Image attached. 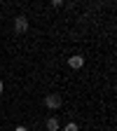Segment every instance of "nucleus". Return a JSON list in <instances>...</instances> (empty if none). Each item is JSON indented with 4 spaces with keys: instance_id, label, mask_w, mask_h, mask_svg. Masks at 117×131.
Here are the masks:
<instances>
[{
    "instance_id": "1",
    "label": "nucleus",
    "mask_w": 117,
    "mask_h": 131,
    "mask_svg": "<svg viewBox=\"0 0 117 131\" xmlns=\"http://www.w3.org/2000/svg\"><path fill=\"white\" fill-rule=\"evenodd\" d=\"M45 105H47L49 110H61V108H63L61 94H47V96H45Z\"/></svg>"
},
{
    "instance_id": "2",
    "label": "nucleus",
    "mask_w": 117,
    "mask_h": 131,
    "mask_svg": "<svg viewBox=\"0 0 117 131\" xmlns=\"http://www.w3.org/2000/svg\"><path fill=\"white\" fill-rule=\"evenodd\" d=\"M28 19H26V16L24 14H19V16H14V33H16V35H24V33H28Z\"/></svg>"
},
{
    "instance_id": "3",
    "label": "nucleus",
    "mask_w": 117,
    "mask_h": 131,
    "mask_svg": "<svg viewBox=\"0 0 117 131\" xmlns=\"http://www.w3.org/2000/svg\"><path fill=\"white\" fill-rule=\"evenodd\" d=\"M68 66L73 70H80L82 66H84V56L82 54H73V56H68Z\"/></svg>"
},
{
    "instance_id": "4",
    "label": "nucleus",
    "mask_w": 117,
    "mask_h": 131,
    "mask_svg": "<svg viewBox=\"0 0 117 131\" xmlns=\"http://www.w3.org/2000/svg\"><path fill=\"white\" fill-rule=\"evenodd\" d=\"M45 126H47V131H59L61 129V122H59V117H47Z\"/></svg>"
},
{
    "instance_id": "5",
    "label": "nucleus",
    "mask_w": 117,
    "mask_h": 131,
    "mask_svg": "<svg viewBox=\"0 0 117 131\" xmlns=\"http://www.w3.org/2000/svg\"><path fill=\"white\" fill-rule=\"evenodd\" d=\"M63 131H80V126L75 124V122H68V124H66V129Z\"/></svg>"
},
{
    "instance_id": "6",
    "label": "nucleus",
    "mask_w": 117,
    "mask_h": 131,
    "mask_svg": "<svg viewBox=\"0 0 117 131\" xmlns=\"http://www.w3.org/2000/svg\"><path fill=\"white\" fill-rule=\"evenodd\" d=\"M52 7H56V9L63 7V0H52Z\"/></svg>"
},
{
    "instance_id": "7",
    "label": "nucleus",
    "mask_w": 117,
    "mask_h": 131,
    "mask_svg": "<svg viewBox=\"0 0 117 131\" xmlns=\"http://www.w3.org/2000/svg\"><path fill=\"white\" fill-rule=\"evenodd\" d=\"M14 131H28V126H24V124H19V126H16Z\"/></svg>"
},
{
    "instance_id": "8",
    "label": "nucleus",
    "mask_w": 117,
    "mask_h": 131,
    "mask_svg": "<svg viewBox=\"0 0 117 131\" xmlns=\"http://www.w3.org/2000/svg\"><path fill=\"white\" fill-rule=\"evenodd\" d=\"M3 91H5V82L0 80V96H3Z\"/></svg>"
}]
</instances>
